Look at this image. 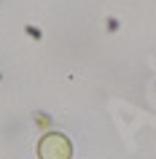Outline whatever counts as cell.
Returning a JSON list of instances; mask_svg holds the SVG:
<instances>
[{
    "mask_svg": "<svg viewBox=\"0 0 156 159\" xmlns=\"http://www.w3.org/2000/svg\"><path fill=\"white\" fill-rule=\"evenodd\" d=\"M38 157L41 159H70L73 157V146L62 132H49L38 143Z\"/></svg>",
    "mask_w": 156,
    "mask_h": 159,
    "instance_id": "6da1fadb",
    "label": "cell"
}]
</instances>
